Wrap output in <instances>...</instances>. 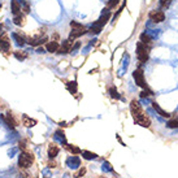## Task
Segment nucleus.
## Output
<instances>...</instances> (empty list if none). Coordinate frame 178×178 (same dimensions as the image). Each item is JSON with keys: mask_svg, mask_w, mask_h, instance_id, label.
Masks as SVG:
<instances>
[{"mask_svg": "<svg viewBox=\"0 0 178 178\" xmlns=\"http://www.w3.org/2000/svg\"><path fill=\"white\" fill-rule=\"evenodd\" d=\"M134 121H135L138 125L142 126V128H150V125H151V120H150V117H148L146 113H143V115L138 116L137 118H134Z\"/></svg>", "mask_w": 178, "mask_h": 178, "instance_id": "9d476101", "label": "nucleus"}, {"mask_svg": "<svg viewBox=\"0 0 178 178\" xmlns=\"http://www.w3.org/2000/svg\"><path fill=\"white\" fill-rule=\"evenodd\" d=\"M70 27H72V31H70V35H69V39H72V40H74L76 38H79V36H82L83 34H86V27L82 24L77 22V21H72Z\"/></svg>", "mask_w": 178, "mask_h": 178, "instance_id": "f03ea898", "label": "nucleus"}, {"mask_svg": "<svg viewBox=\"0 0 178 178\" xmlns=\"http://www.w3.org/2000/svg\"><path fill=\"white\" fill-rule=\"evenodd\" d=\"M65 147H66V150H68L69 152H72L73 155H78V153L82 152V151H81V148H78L77 146H73V144H65Z\"/></svg>", "mask_w": 178, "mask_h": 178, "instance_id": "a878e982", "label": "nucleus"}, {"mask_svg": "<svg viewBox=\"0 0 178 178\" xmlns=\"http://www.w3.org/2000/svg\"><path fill=\"white\" fill-rule=\"evenodd\" d=\"M18 147H20V150L22 151H26V140H20V143H18Z\"/></svg>", "mask_w": 178, "mask_h": 178, "instance_id": "72a5a7b5", "label": "nucleus"}, {"mask_svg": "<svg viewBox=\"0 0 178 178\" xmlns=\"http://www.w3.org/2000/svg\"><path fill=\"white\" fill-rule=\"evenodd\" d=\"M48 166H49V168H56V162H55V161H51L49 164H48Z\"/></svg>", "mask_w": 178, "mask_h": 178, "instance_id": "e433bc0d", "label": "nucleus"}, {"mask_svg": "<svg viewBox=\"0 0 178 178\" xmlns=\"http://www.w3.org/2000/svg\"><path fill=\"white\" fill-rule=\"evenodd\" d=\"M170 3H172V0H160V5L162 8H168L170 5Z\"/></svg>", "mask_w": 178, "mask_h": 178, "instance_id": "473e14b6", "label": "nucleus"}, {"mask_svg": "<svg viewBox=\"0 0 178 178\" xmlns=\"http://www.w3.org/2000/svg\"><path fill=\"white\" fill-rule=\"evenodd\" d=\"M68 90H69L70 94H76L77 92V82H76V81L68 83Z\"/></svg>", "mask_w": 178, "mask_h": 178, "instance_id": "cd10ccee", "label": "nucleus"}, {"mask_svg": "<svg viewBox=\"0 0 178 178\" xmlns=\"http://www.w3.org/2000/svg\"><path fill=\"white\" fill-rule=\"evenodd\" d=\"M108 94L110 95V98H113V99H121V95L118 94L117 88H116V87H113V86L108 88Z\"/></svg>", "mask_w": 178, "mask_h": 178, "instance_id": "b1692460", "label": "nucleus"}, {"mask_svg": "<svg viewBox=\"0 0 178 178\" xmlns=\"http://www.w3.org/2000/svg\"><path fill=\"white\" fill-rule=\"evenodd\" d=\"M110 18V12H109V9L107 8V9H103V13H101V16H100V18L95 22L96 25H99V26H101L103 27V25H105L107 24V21Z\"/></svg>", "mask_w": 178, "mask_h": 178, "instance_id": "ddd939ff", "label": "nucleus"}, {"mask_svg": "<svg viewBox=\"0 0 178 178\" xmlns=\"http://www.w3.org/2000/svg\"><path fill=\"white\" fill-rule=\"evenodd\" d=\"M66 166L69 169H78L81 166V159L76 155H73V156H69L66 159Z\"/></svg>", "mask_w": 178, "mask_h": 178, "instance_id": "6e6552de", "label": "nucleus"}, {"mask_svg": "<svg viewBox=\"0 0 178 178\" xmlns=\"http://www.w3.org/2000/svg\"><path fill=\"white\" fill-rule=\"evenodd\" d=\"M81 155L83 156L85 160H95V159H98V155L94 153V152H90V151H82V152H81Z\"/></svg>", "mask_w": 178, "mask_h": 178, "instance_id": "5701e85b", "label": "nucleus"}, {"mask_svg": "<svg viewBox=\"0 0 178 178\" xmlns=\"http://www.w3.org/2000/svg\"><path fill=\"white\" fill-rule=\"evenodd\" d=\"M46 42H48V36L47 35H42V34H38V35H35V36H30L29 38V44L30 46H33V47H38V46H40V44H43V43H46Z\"/></svg>", "mask_w": 178, "mask_h": 178, "instance_id": "39448f33", "label": "nucleus"}, {"mask_svg": "<svg viewBox=\"0 0 178 178\" xmlns=\"http://www.w3.org/2000/svg\"><path fill=\"white\" fill-rule=\"evenodd\" d=\"M118 3H120V0H109L108 4H107V8L108 9H112V8H115Z\"/></svg>", "mask_w": 178, "mask_h": 178, "instance_id": "2f4dec72", "label": "nucleus"}, {"mask_svg": "<svg viewBox=\"0 0 178 178\" xmlns=\"http://www.w3.org/2000/svg\"><path fill=\"white\" fill-rule=\"evenodd\" d=\"M54 138L57 140V142H60L61 144H68V142H66V137H65V134H64V131L63 130H56L55 131V135H54Z\"/></svg>", "mask_w": 178, "mask_h": 178, "instance_id": "a211bd4d", "label": "nucleus"}, {"mask_svg": "<svg viewBox=\"0 0 178 178\" xmlns=\"http://www.w3.org/2000/svg\"><path fill=\"white\" fill-rule=\"evenodd\" d=\"M12 13H13V16L21 13V3L18 0H12Z\"/></svg>", "mask_w": 178, "mask_h": 178, "instance_id": "412c9836", "label": "nucleus"}, {"mask_svg": "<svg viewBox=\"0 0 178 178\" xmlns=\"http://www.w3.org/2000/svg\"><path fill=\"white\" fill-rule=\"evenodd\" d=\"M133 78H134L135 83L142 87V88H147V83H146V78H144V73H143V69L142 68H138L134 70L133 73Z\"/></svg>", "mask_w": 178, "mask_h": 178, "instance_id": "20e7f679", "label": "nucleus"}, {"mask_svg": "<svg viewBox=\"0 0 178 178\" xmlns=\"http://www.w3.org/2000/svg\"><path fill=\"white\" fill-rule=\"evenodd\" d=\"M152 107H153V109L156 110V112H157V113H159L161 117H166V118H168V117H170V115H169L168 112H165V110L162 109V108H161V107L157 104L156 101H153V103H152Z\"/></svg>", "mask_w": 178, "mask_h": 178, "instance_id": "aec40b11", "label": "nucleus"}, {"mask_svg": "<svg viewBox=\"0 0 178 178\" xmlns=\"http://www.w3.org/2000/svg\"><path fill=\"white\" fill-rule=\"evenodd\" d=\"M59 152H60V150H59V147L57 146H55V144H52L51 143L49 146H48V150H47V153H48V157L51 159V160H54L57 155H59Z\"/></svg>", "mask_w": 178, "mask_h": 178, "instance_id": "2eb2a0df", "label": "nucleus"}, {"mask_svg": "<svg viewBox=\"0 0 178 178\" xmlns=\"http://www.w3.org/2000/svg\"><path fill=\"white\" fill-rule=\"evenodd\" d=\"M2 7H3V4H2V3H0V9H2Z\"/></svg>", "mask_w": 178, "mask_h": 178, "instance_id": "4c0bfd02", "label": "nucleus"}, {"mask_svg": "<svg viewBox=\"0 0 178 178\" xmlns=\"http://www.w3.org/2000/svg\"><path fill=\"white\" fill-rule=\"evenodd\" d=\"M13 56L16 57L18 61H24V60H26V59H27V54L25 52V51H14Z\"/></svg>", "mask_w": 178, "mask_h": 178, "instance_id": "4be33fe9", "label": "nucleus"}, {"mask_svg": "<svg viewBox=\"0 0 178 178\" xmlns=\"http://www.w3.org/2000/svg\"><path fill=\"white\" fill-rule=\"evenodd\" d=\"M140 42L144 43V44H150L151 43V36L148 34H146V33L140 34Z\"/></svg>", "mask_w": 178, "mask_h": 178, "instance_id": "c85d7f7f", "label": "nucleus"}, {"mask_svg": "<svg viewBox=\"0 0 178 178\" xmlns=\"http://www.w3.org/2000/svg\"><path fill=\"white\" fill-rule=\"evenodd\" d=\"M100 30H101V26L94 24V25L91 26V29H90V33H92V34H99Z\"/></svg>", "mask_w": 178, "mask_h": 178, "instance_id": "7c9ffc66", "label": "nucleus"}, {"mask_svg": "<svg viewBox=\"0 0 178 178\" xmlns=\"http://www.w3.org/2000/svg\"><path fill=\"white\" fill-rule=\"evenodd\" d=\"M59 47H60V44H59L57 40L47 42V44H46V51H47V52H51V54H52V52H57Z\"/></svg>", "mask_w": 178, "mask_h": 178, "instance_id": "f3484780", "label": "nucleus"}, {"mask_svg": "<svg viewBox=\"0 0 178 178\" xmlns=\"http://www.w3.org/2000/svg\"><path fill=\"white\" fill-rule=\"evenodd\" d=\"M166 126L169 129H177L178 128V118H174V120H170L168 124H166Z\"/></svg>", "mask_w": 178, "mask_h": 178, "instance_id": "c756f323", "label": "nucleus"}, {"mask_svg": "<svg viewBox=\"0 0 178 178\" xmlns=\"http://www.w3.org/2000/svg\"><path fill=\"white\" fill-rule=\"evenodd\" d=\"M101 178H104V177H101Z\"/></svg>", "mask_w": 178, "mask_h": 178, "instance_id": "58836bf2", "label": "nucleus"}, {"mask_svg": "<svg viewBox=\"0 0 178 178\" xmlns=\"http://www.w3.org/2000/svg\"><path fill=\"white\" fill-rule=\"evenodd\" d=\"M73 44H74V40H72V39H69V38H68L66 40H64V42H63V44H61L60 47H59L57 54H60V55H66V54L72 52Z\"/></svg>", "mask_w": 178, "mask_h": 178, "instance_id": "423d86ee", "label": "nucleus"}, {"mask_svg": "<svg viewBox=\"0 0 178 178\" xmlns=\"http://www.w3.org/2000/svg\"><path fill=\"white\" fill-rule=\"evenodd\" d=\"M101 170H103L104 173H113V172H115L113 168H112V165H110L108 161H104V162L101 164Z\"/></svg>", "mask_w": 178, "mask_h": 178, "instance_id": "393cba45", "label": "nucleus"}, {"mask_svg": "<svg viewBox=\"0 0 178 178\" xmlns=\"http://www.w3.org/2000/svg\"><path fill=\"white\" fill-rule=\"evenodd\" d=\"M150 18L153 21V22H156V24H159V22H162L165 20V13L162 12V11H152L150 13Z\"/></svg>", "mask_w": 178, "mask_h": 178, "instance_id": "f8f14e48", "label": "nucleus"}, {"mask_svg": "<svg viewBox=\"0 0 178 178\" xmlns=\"http://www.w3.org/2000/svg\"><path fill=\"white\" fill-rule=\"evenodd\" d=\"M13 22H14V25H17V26H24L26 24V17L22 13L16 14V16H13Z\"/></svg>", "mask_w": 178, "mask_h": 178, "instance_id": "6ab92c4d", "label": "nucleus"}, {"mask_svg": "<svg viewBox=\"0 0 178 178\" xmlns=\"http://www.w3.org/2000/svg\"><path fill=\"white\" fill-rule=\"evenodd\" d=\"M2 120L4 121V124L8 126L9 129H14L17 126V121L14 120V116L11 113V112H8L5 116H2Z\"/></svg>", "mask_w": 178, "mask_h": 178, "instance_id": "1a4fd4ad", "label": "nucleus"}, {"mask_svg": "<svg viewBox=\"0 0 178 178\" xmlns=\"http://www.w3.org/2000/svg\"><path fill=\"white\" fill-rule=\"evenodd\" d=\"M22 125H24L25 128H33V126L36 125V120L29 117L27 115H22Z\"/></svg>", "mask_w": 178, "mask_h": 178, "instance_id": "4468645a", "label": "nucleus"}, {"mask_svg": "<svg viewBox=\"0 0 178 178\" xmlns=\"http://www.w3.org/2000/svg\"><path fill=\"white\" fill-rule=\"evenodd\" d=\"M86 174V168L85 166H79L78 168V170H77V172L76 173H74V178H81V177H83Z\"/></svg>", "mask_w": 178, "mask_h": 178, "instance_id": "bb28decb", "label": "nucleus"}, {"mask_svg": "<svg viewBox=\"0 0 178 178\" xmlns=\"http://www.w3.org/2000/svg\"><path fill=\"white\" fill-rule=\"evenodd\" d=\"M137 57L139 63H147L148 57H150V48L147 47V44L138 42L137 44Z\"/></svg>", "mask_w": 178, "mask_h": 178, "instance_id": "7ed1b4c3", "label": "nucleus"}, {"mask_svg": "<svg viewBox=\"0 0 178 178\" xmlns=\"http://www.w3.org/2000/svg\"><path fill=\"white\" fill-rule=\"evenodd\" d=\"M12 38H13L14 42H16L17 46H24V44L26 43L25 35H21V33H12Z\"/></svg>", "mask_w": 178, "mask_h": 178, "instance_id": "dca6fc26", "label": "nucleus"}, {"mask_svg": "<svg viewBox=\"0 0 178 178\" xmlns=\"http://www.w3.org/2000/svg\"><path fill=\"white\" fill-rule=\"evenodd\" d=\"M150 95H152V91H150V90H144L140 92V96H142V98H147V96H150Z\"/></svg>", "mask_w": 178, "mask_h": 178, "instance_id": "f704fd0d", "label": "nucleus"}, {"mask_svg": "<svg viewBox=\"0 0 178 178\" xmlns=\"http://www.w3.org/2000/svg\"><path fill=\"white\" fill-rule=\"evenodd\" d=\"M130 110H131V115H133V117H134V118H137L138 116L144 113L142 107H140V104H139L137 100H131V103H130Z\"/></svg>", "mask_w": 178, "mask_h": 178, "instance_id": "0eeeda50", "label": "nucleus"}, {"mask_svg": "<svg viewBox=\"0 0 178 178\" xmlns=\"http://www.w3.org/2000/svg\"><path fill=\"white\" fill-rule=\"evenodd\" d=\"M0 52H3V54L11 52V42L5 36H0Z\"/></svg>", "mask_w": 178, "mask_h": 178, "instance_id": "9b49d317", "label": "nucleus"}, {"mask_svg": "<svg viewBox=\"0 0 178 178\" xmlns=\"http://www.w3.org/2000/svg\"><path fill=\"white\" fill-rule=\"evenodd\" d=\"M34 162V155L29 151H22L18 156V166L22 169H27L33 165Z\"/></svg>", "mask_w": 178, "mask_h": 178, "instance_id": "f257e3e1", "label": "nucleus"}, {"mask_svg": "<svg viewBox=\"0 0 178 178\" xmlns=\"http://www.w3.org/2000/svg\"><path fill=\"white\" fill-rule=\"evenodd\" d=\"M36 52H38V54H46V49H44L43 47H40V48L36 49Z\"/></svg>", "mask_w": 178, "mask_h": 178, "instance_id": "c9c22d12", "label": "nucleus"}]
</instances>
